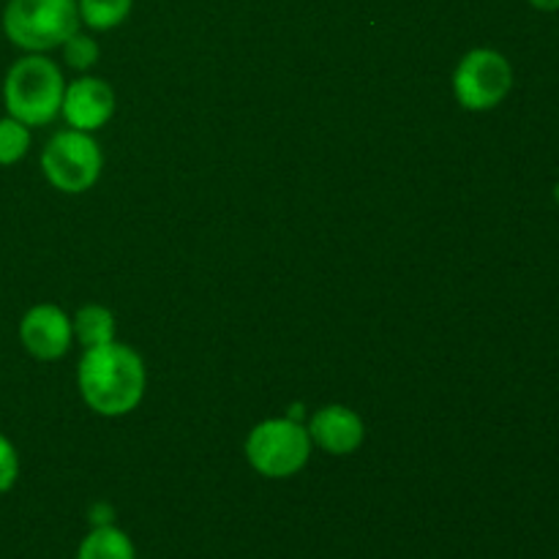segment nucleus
<instances>
[{
	"mask_svg": "<svg viewBox=\"0 0 559 559\" xmlns=\"http://www.w3.org/2000/svg\"><path fill=\"white\" fill-rule=\"evenodd\" d=\"M80 22L96 33L115 31L129 20L134 0H76Z\"/></svg>",
	"mask_w": 559,
	"mask_h": 559,
	"instance_id": "nucleus-12",
	"label": "nucleus"
},
{
	"mask_svg": "<svg viewBox=\"0 0 559 559\" xmlns=\"http://www.w3.org/2000/svg\"><path fill=\"white\" fill-rule=\"evenodd\" d=\"M530 5H533V9H538V11H559V0H527Z\"/></svg>",
	"mask_w": 559,
	"mask_h": 559,
	"instance_id": "nucleus-17",
	"label": "nucleus"
},
{
	"mask_svg": "<svg viewBox=\"0 0 559 559\" xmlns=\"http://www.w3.org/2000/svg\"><path fill=\"white\" fill-rule=\"evenodd\" d=\"M74 559H136V549L123 530L102 524L82 538Z\"/></svg>",
	"mask_w": 559,
	"mask_h": 559,
	"instance_id": "nucleus-11",
	"label": "nucleus"
},
{
	"mask_svg": "<svg viewBox=\"0 0 559 559\" xmlns=\"http://www.w3.org/2000/svg\"><path fill=\"white\" fill-rule=\"evenodd\" d=\"M71 328H74V342H80L85 349L115 342V333H118L115 314L102 304L82 306V309L71 317Z\"/></svg>",
	"mask_w": 559,
	"mask_h": 559,
	"instance_id": "nucleus-10",
	"label": "nucleus"
},
{
	"mask_svg": "<svg viewBox=\"0 0 559 559\" xmlns=\"http://www.w3.org/2000/svg\"><path fill=\"white\" fill-rule=\"evenodd\" d=\"M5 38L22 52L47 55L80 31L76 0H9L0 16Z\"/></svg>",
	"mask_w": 559,
	"mask_h": 559,
	"instance_id": "nucleus-3",
	"label": "nucleus"
},
{
	"mask_svg": "<svg viewBox=\"0 0 559 559\" xmlns=\"http://www.w3.org/2000/svg\"><path fill=\"white\" fill-rule=\"evenodd\" d=\"M20 342L31 358L52 364L69 355L74 344V328L71 317L55 304H36L22 314Z\"/></svg>",
	"mask_w": 559,
	"mask_h": 559,
	"instance_id": "nucleus-7",
	"label": "nucleus"
},
{
	"mask_svg": "<svg viewBox=\"0 0 559 559\" xmlns=\"http://www.w3.org/2000/svg\"><path fill=\"white\" fill-rule=\"evenodd\" d=\"M311 437L300 420L267 418L249 431L243 453L249 467L267 480H287L309 464Z\"/></svg>",
	"mask_w": 559,
	"mask_h": 559,
	"instance_id": "nucleus-4",
	"label": "nucleus"
},
{
	"mask_svg": "<svg viewBox=\"0 0 559 559\" xmlns=\"http://www.w3.org/2000/svg\"><path fill=\"white\" fill-rule=\"evenodd\" d=\"M93 519V527H102V524H112V511L109 506H96V511L91 513Z\"/></svg>",
	"mask_w": 559,
	"mask_h": 559,
	"instance_id": "nucleus-16",
	"label": "nucleus"
},
{
	"mask_svg": "<svg viewBox=\"0 0 559 559\" xmlns=\"http://www.w3.org/2000/svg\"><path fill=\"white\" fill-rule=\"evenodd\" d=\"M31 126L20 123L16 118L5 115L0 118V167H14L31 151Z\"/></svg>",
	"mask_w": 559,
	"mask_h": 559,
	"instance_id": "nucleus-13",
	"label": "nucleus"
},
{
	"mask_svg": "<svg viewBox=\"0 0 559 559\" xmlns=\"http://www.w3.org/2000/svg\"><path fill=\"white\" fill-rule=\"evenodd\" d=\"M66 126L76 131H93L104 129L115 115V91L107 80L102 76L82 74L74 82H66L63 107H60Z\"/></svg>",
	"mask_w": 559,
	"mask_h": 559,
	"instance_id": "nucleus-8",
	"label": "nucleus"
},
{
	"mask_svg": "<svg viewBox=\"0 0 559 559\" xmlns=\"http://www.w3.org/2000/svg\"><path fill=\"white\" fill-rule=\"evenodd\" d=\"M60 52H63L66 66L80 71V74H87V71L98 63V58H102V47H98L96 38H93L91 33H82V31H76L74 36L66 38Z\"/></svg>",
	"mask_w": 559,
	"mask_h": 559,
	"instance_id": "nucleus-14",
	"label": "nucleus"
},
{
	"mask_svg": "<svg viewBox=\"0 0 559 559\" xmlns=\"http://www.w3.org/2000/svg\"><path fill=\"white\" fill-rule=\"evenodd\" d=\"M453 96L467 112L497 109L513 91V66L500 49L475 47L453 69Z\"/></svg>",
	"mask_w": 559,
	"mask_h": 559,
	"instance_id": "nucleus-6",
	"label": "nucleus"
},
{
	"mask_svg": "<svg viewBox=\"0 0 559 559\" xmlns=\"http://www.w3.org/2000/svg\"><path fill=\"white\" fill-rule=\"evenodd\" d=\"M311 445L328 456H353L366 442V420L347 404H325L306 424Z\"/></svg>",
	"mask_w": 559,
	"mask_h": 559,
	"instance_id": "nucleus-9",
	"label": "nucleus"
},
{
	"mask_svg": "<svg viewBox=\"0 0 559 559\" xmlns=\"http://www.w3.org/2000/svg\"><path fill=\"white\" fill-rule=\"evenodd\" d=\"M76 388L87 407L102 418H123L134 413L147 391V369L134 347L120 342L102 344L82 353L76 364Z\"/></svg>",
	"mask_w": 559,
	"mask_h": 559,
	"instance_id": "nucleus-1",
	"label": "nucleus"
},
{
	"mask_svg": "<svg viewBox=\"0 0 559 559\" xmlns=\"http://www.w3.org/2000/svg\"><path fill=\"white\" fill-rule=\"evenodd\" d=\"M551 197H555V202L559 205V180L555 183V189H551Z\"/></svg>",
	"mask_w": 559,
	"mask_h": 559,
	"instance_id": "nucleus-18",
	"label": "nucleus"
},
{
	"mask_svg": "<svg viewBox=\"0 0 559 559\" xmlns=\"http://www.w3.org/2000/svg\"><path fill=\"white\" fill-rule=\"evenodd\" d=\"M16 480H20V453L9 437L0 435V495L14 489Z\"/></svg>",
	"mask_w": 559,
	"mask_h": 559,
	"instance_id": "nucleus-15",
	"label": "nucleus"
},
{
	"mask_svg": "<svg viewBox=\"0 0 559 559\" xmlns=\"http://www.w3.org/2000/svg\"><path fill=\"white\" fill-rule=\"evenodd\" d=\"M66 76L49 55L25 52L11 63L3 80L5 115L31 129H41L60 118Z\"/></svg>",
	"mask_w": 559,
	"mask_h": 559,
	"instance_id": "nucleus-2",
	"label": "nucleus"
},
{
	"mask_svg": "<svg viewBox=\"0 0 559 559\" xmlns=\"http://www.w3.org/2000/svg\"><path fill=\"white\" fill-rule=\"evenodd\" d=\"M104 153L96 136L85 131H58L41 151V173L60 194H85L98 183Z\"/></svg>",
	"mask_w": 559,
	"mask_h": 559,
	"instance_id": "nucleus-5",
	"label": "nucleus"
}]
</instances>
